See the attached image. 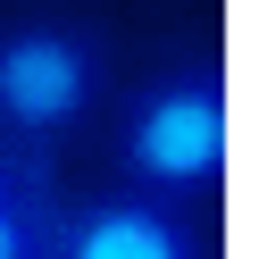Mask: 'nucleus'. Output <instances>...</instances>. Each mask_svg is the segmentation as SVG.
Returning <instances> with one entry per match:
<instances>
[{"mask_svg": "<svg viewBox=\"0 0 259 259\" xmlns=\"http://www.w3.org/2000/svg\"><path fill=\"white\" fill-rule=\"evenodd\" d=\"M117 192H142V201H209L226 176V75L209 59H184V67L151 75V84L125 101L117 117Z\"/></svg>", "mask_w": 259, "mask_h": 259, "instance_id": "nucleus-1", "label": "nucleus"}, {"mask_svg": "<svg viewBox=\"0 0 259 259\" xmlns=\"http://www.w3.org/2000/svg\"><path fill=\"white\" fill-rule=\"evenodd\" d=\"M109 84V59L84 25L25 17L0 34V125L9 134H75Z\"/></svg>", "mask_w": 259, "mask_h": 259, "instance_id": "nucleus-2", "label": "nucleus"}, {"mask_svg": "<svg viewBox=\"0 0 259 259\" xmlns=\"http://www.w3.org/2000/svg\"><path fill=\"white\" fill-rule=\"evenodd\" d=\"M51 259H209V242L192 234L167 201L101 192V201L59 209V226H51Z\"/></svg>", "mask_w": 259, "mask_h": 259, "instance_id": "nucleus-3", "label": "nucleus"}, {"mask_svg": "<svg viewBox=\"0 0 259 259\" xmlns=\"http://www.w3.org/2000/svg\"><path fill=\"white\" fill-rule=\"evenodd\" d=\"M51 226H59V201L42 192L34 167H0V259H51Z\"/></svg>", "mask_w": 259, "mask_h": 259, "instance_id": "nucleus-4", "label": "nucleus"}, {"mask_svg": "<svg viewBox=\"0 0 259 259\" xmlns=\"http://www.w3.org/2000/svg\"><path fill=\"white\" fill-rule=\"evenodd\" d=\"M0 167H9V159H0Z\"/></svg>", "mask_w": 259, "mask_h": 259, "instance_id": "nucleus-5", "label": "nucleus"}]
</instances>
